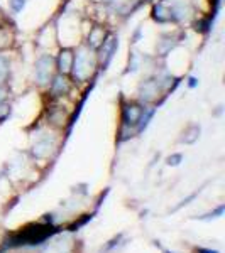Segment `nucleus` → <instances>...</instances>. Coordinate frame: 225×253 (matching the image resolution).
Wrapping results in <instances>:
<instances>
[{"label":"nucleus","instance_id":"1","mask_svg":"<svg viewBox=\"0 0 225 253\" xmlns=\"http://www.w3.org/2000/svg\"><path fill=\"white\" fill-rule=\"evenodd\" d=\"M58 233V228H54L51 223L47 224H33V226L24 228L22 231L12 235L9 240H7V247L10 248H17V247H24V245H41L42 242H46L47 238H51L53 235Z\"/></svg>","mask_w":225,"mask_h":253},{"label":"nucleus","instance_id":"2","mask_svg":"<svg viewBox=\"0 0 225 253\" xmlns=\"http://www.w3.org/2000/svg\"><path fill=\"white\" fill-rule=\"evenodd\" d=\"M92 59H90V54L88 51H80V53L75 56V61H73V76L76 78V80H85V78L90 76V73H92Z\"/></svg>","mask_w":225,"mask_h":253},{"label":"nucleus","instance_id":"3","mask_svg":"<svg viewBox=\"0 0 225 253\" xmlns=\"http://www.w3.org/2000/svg\"><path fill=\"white\" fill-rule=\"evenodd\" d=\"M53 64L54 59L49 54H44L36 61V68H34V78L39 85H47L51 80V73H53Z\"/></svg>","mask_w":225,"mask_h":253},{"label":"nucleus","instance_id":"4","mask_svg":"<svg viewBox=\"0 0 225 253\" xmlns=\"http://www.w3.org/2000/svg\"><path fill=\"white\" fill-rule=\"evenodd\" d=\"M117 47H118V39L115 35H107L100 47H98V61H100V66L104 69H107V66L110 64Z\"/></svg>","mask_w":225,"mask_h":253},{"label":"nucleus","instance_id":"5","mask_svg":"<svg viewBox=\"0 0 225 253\" xmlns=\"http://www.w3.org/2000/svg\"><path fill=\"white\" fill-rule=\"evenodd\" d=\"M161 88H163V85H161V81L157 80H146L141 83L139 86V95H141V100L144 101H152L154 98H157V95H159Z\"/></svg>","mask_w":225,"mask_h":253},{"label":"nucleus","instance_id":"6","mask_svg":"<svg viewBox=\"0 0 225 253\" xmlns=\"http://www.w3.org/2000/svg\"><path fill=\"white\" fill-rule=\"evenodd\" d=\"M65 76L66 74L59 73L53 78V81H51V95H53L54 98L63 96V95H66L70 92V83Z\"/></svg>","mask_w":225,"mask_h":253},{"label":"nucleus","instance_id":"7","mask_svg":"<svg viewBox=\"0 0 225 253\" xmlns=\"http://www.w3.org/2000/svg\"><path fill=\"white\" fill-rule=\"evenodd\" d=\"M73 61H75V54L71 49H63L58 56V69L61 74H68L73 69Z\"/></svg>","mask_w":225,"mask_h":253},{"label":"nucleus","instance_id":"8","mask_svg":"<svg viewBox=\"0 0 225 253\" xmlns=\"http://www.w3.org/2000/svg\"><path fill=\"white\" fill-rule=\"evenodd\" d=\"M152 17L154 21L164 24V22H171L173 21V10L169 7H166L164 3H156L152 9Z\"/></svg>","mask_w":225,"mask_h":253},{"label":"nucleus","instance_id":"9","mask_svg":"<svg viewBox=\"0 0 225 253\" xmlns=\"http://www.w3.org/2000/svg\"><path fill=\"white\" fill-rule=\"evenodd\" d=\"M104 39H105L104 29H102V27H93L88 34V47H92V49H98L102 42H104Z\"/></svg>","mask_w":225,"mask_h":253},{"label":"nucleus","instance_id":"10","mask_svg":"<svg viewBox=\"0 0 225 253\" xmlns=\"http://www.w3.org/2000/svg\"><path fill=\"white\" fill-rule=\"evenodd\" d=\"M7 74H9V59L0 56V85H3V81L7 80Z\"/></svg>","mask_w":225,"mask_h":253},{"label":"nucleus","instance_id":"11","mask_svg":"<svg viewBox=\"0 0 225 253\" xmlns=\"http://www.w3.org/2000/svg\"><path fill=\"white\" fill-rule=\"evenodd\" d=\"M92 218H93L92 215H85V216H83V218H81L80 221H75V223L71 224V226L68 228V230H70V231H76L78 228H81L83 224H86V223H88V221L92 220Z\"/></svg>","mask_w":225,"mask_h":253},{"label":"nucleus","instance_id":"12","mask_svg":"<svg viewBox=\"0 0 225 253\" xmlns=\"http://www.w3.org/2000/svg\"><path fill=\"white\" fill-rule=\"evenodd\" d=\"M139 64H141V58L137 56L136 53H132L130 54V59H129V71L139 69Z\"/></svg>","mask_w":225,"mask_h":253},{"label":"nucleus","instance_id":"13","mask_svg":"<svg viewBox=\"0 0 225 253\" xmlns=\"http://www.w3.org/2000/svg\"><path fill=\"white\" fill-rule=\"evenodd\" d=\"M27 0H9V5L14 12H21L26 7Z\"/></svg>","mask_w":225,"mask_h":253},{"label":"nucleus","instance_id":"14","mask_svg":"<svg viewBox=\"0 0 225 253\" xmlns=\"http://www.w3.org/2000/svg\"><path fill=\"white\" fill-rule=\"evenodd\" d=\"M181 159H183V156H181V154H175V156H169L168 157V164L169 165H178L181 162Z\"/></svg>","mask_w":225,"mask_h":253},{"label":"nucleus","instance_id":"15","mask_svg":"<svg viewBox=\"0 0 225 253\" xmlns=\"http://www.w3.org/2000/svg\"><path fill=\"white\" fill-rule=\"evenodd\" d=\"M5 100V86L3 85H0V103Z\"/></svg>","mask_w":225,"mask_h":253},{"label":"nucleus","instance_id":"16","mask_svg":"<svg viewBox=\"0 0 225 253\" xmlns=\"http://www.w3.org/2000/svg\"><path fill=\"white\" fill-rule=\"evenodd\" d=\"M188 85H189V88H195V86L198 85V80H196V78H189V83H188Z\"/></svg>","mask_w":225,"mask_h":253},{"label":"nucleus","instance_id":"17","mask_svg":"<svg viewBox=\"0 0 225 253\" xmlns=\"http://www.w3.org/2000/svg\"><path fill=\"white\" fill-rule=\"evenodd\" d=\"M196 253H219L215 250H208V248H200V250H196Z\"/></svg>","mask_w":225,"mask_h":253},{"label":"nucleus","instance_id":"18","mask_svg":"<svg viewBox=\"0 0 225 253\" xmlns=\"http://www.w3.org/2000/svg\"><path fill=\"white\" fill-rule=\"evenodd\" d=\"M105 2H112V0H105Z\"/></svg>","mask_w":225,"mask_h":253},{"label":"nucleus","instance_id":"19","mask_svg":"<svg viewBox=\"0 0 225 253\" xmlns=\"http://www.w3.org/2000/svg\"><path fill=\"white\" fill-rule=\"evenodd\" d=\"M0 35H2V29H0Z\"/></svg>","mask_w":225,"mask_h":253},{"label":"nucleus","instance_id":"20","mask_svg":"<svg viewBox=\"0 0 225 253\" xmlns=\"http://www.w3.org/2000/svg\"><path fill=\"white\" fill-rule=\"evenodd\" d=\"M164 253H169V252H164Z\"/></svg>","mask_w":225,"mask_h":253}]
</instances>
